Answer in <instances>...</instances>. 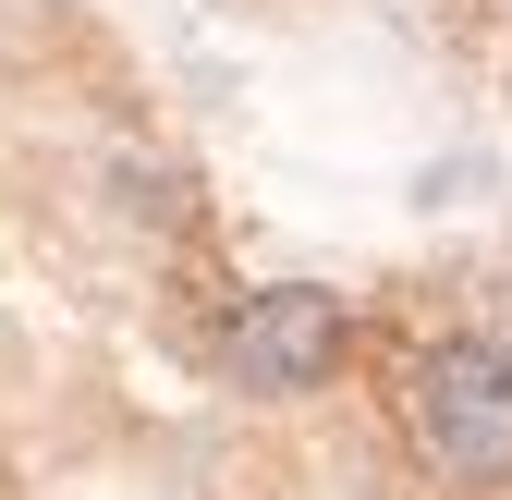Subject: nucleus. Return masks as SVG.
I'll return each mask as SVG.
<instances>
[{"label":"nucleus","instance_id":"obj_1","mask_svg":"<svg viewBox=\"0 0 512 500\" xmlns=\"http://www.w3.org/2000/svg\"><path fill=\"white\" fill-rule=\"evenodd\" d=\"M403 415H415L427 464L452 476V488H512V354L488 330L427 342L415 379H403Z\"/></svg>","mask_w":512,"mask_h":500},{"label":"nucleus","instance_id":"obj_2","mask_svg":"<svg viewBox=\"0 0 512 500\" xmlns=\"http://www.w3.org/2000/svg\"><path fill=\"white\" fill-rule=\"evenodd\" d=\"M220 366H232V391H256V403L317 391V379L342 366V293H317V281H269V293L232 318Z\"/></svg>","mask_w":512,"mask_h":500}]
</instances>
